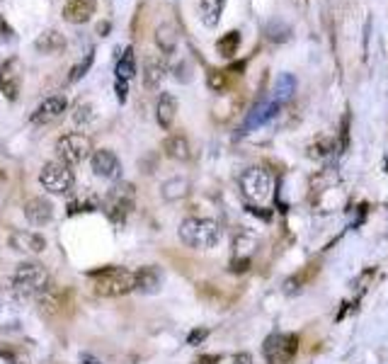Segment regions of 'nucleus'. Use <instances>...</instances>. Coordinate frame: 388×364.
Masks as SVG:
<instances>
[{
    "label": "nucleus",
    "mask_w": 388,
    "mask_h": 364,
    "mask_svg": "<svg viewBox=\"0 0 388 364\" xmlns=\"http://www.w3.org/2000/svg\"><path fill=\"white\" fill-rule=\"evenodd\" d=\"M177 236H180V241L185 243L187 248H194V250H209V248L219 245L223 231H221V226H219L216 221L190 216V219H185L180 224Z\"/></svg>",
    "instance_id": "obj_1"
},
{
    "label": "nucleus",
    "mask_w": 388,
    "mask_h": 364,
    "mask_svg": "<svg viewBox=\"0 0 388 364\" xmlns=\"http://www.w3.org/2000/svg\"><path fill=\"white\" fill-rule=\"evenodd\" d=\"M88 277L92 279L95 292L104 299L124 297V294L134 292V272L127 267H99L95 272H88Z\"/></svg>",
    "instance_id": "obj_2"
},
{
    "label": "nucleus",
    "mask_w": 388,
    "mask_h": 364,
    "mask_svg": "<svg viewBox=\"0 0 388 364\" xmlns=\"http://www.w3.org/2000/svg\"><path fill=\"white\" fill-rule=\"evenodd\" d=\"M51 277L39 262H22L13 272V292L20 299H39L49 289Z\"/></svg>",
    "instance_id": "obj_3"
},
{
    "label": "nucleus",
    "mask_w": 388,
    "mask_h": 364,
    "mask_svg": "<svg viewBox=\"0 0 388 364\" xmlns=\"http://www.w3.org/2000/svg\"><path fill=\"white\" fill-rule=\"evenodd\" d=\"M136 202V187L131 182H119L104 197V212L117 226H122L127 221V216L131 214Z\"/></svg>",
    "instance_id": "obj_4"
},
{
    "label": "nucleus",
    "mask_w": 388,
    "mask_h": 364,
    "mask_svg": "<svg viewBox=\"0 0 388 364\" xmlns=\"http://www.w3.org/2000/svg\"><path fill=\"white\" fill-rule=\"evenodd\" d=\"M39 182L44 189H49L51 194H73V184H76V175H73L71 166L61 161H51L41 168Z\"/></svg>",
    "instance_id": "obj_5"
},
{
    "label": "nucleus",
    "mask_w": 388,
    "mask_h": 364,
    "mask_svg": "<svg viewBox=\"0 0 388 364\" xmlns=\"http://www.w3.org/2000/svg\"><path fill=\"white\" fill-rule=\"evenodd\" d=\"M272 187L275 180L265 168H250L240 175V189L253 204H265L272 197Z\"/></svg>",
    "instance_id": "obj_6"
},
{
    "label": "nucleus",
    "mask_w": 388,
    "mask_h": 364,
    "mask_svg": "<svg viewBox=\"0 0 388 364\" xmlns=\"http://www.w3.org/2000/svg\"><path fill=\"white\" fill-rule=\"evenodd\" d=\"M262 352H265V360L270 364H286L298 352V337L291 333H275L265 340Z\"/></svg>",
    "instance_id": "obj_7"
},
{
    "label": "nucleus",
    "mask_w": 388,
    "mask_h": 364,
    "mask_svg": "<svg viewBox=\"0 0 388 364\" xmlns=\"http://www.w3.org/2000/svg\"><path fill=\"white\" fill-rule=\"evenodd\" d=\"M90 139L83 134H64L56 141V153H59V161L66 166H78L90 156Z\"/></svg>",
    "instance_id": "obj_8"
},
{
    "label": "nucleus",
    "mask_w": 388,
    "mask_h": 364,
    "mask_svg": "<svg viewBox=\"0 0 388 364\" xmlns=\"http://www.w3.org/2000/svg\"><path fill=\"white\" fill-rule=\"evenodd\" d=\"M20 88H22V63H20V59L3 61V66H0V93L8 100H18Z\"/></svg>",
    "instance_id": "obj_9"
},
{
    "label": "nucleus",
    "mask_w": 388,
    "mask_h": 364,
    "mask_svg": "<svg viewBox=\"0 0 388 364\" xmlns=\"http://www.w3.org/2000/svg\"><path fill=\"white\" fill-rule=\"evenodd\" d=\"M90 163H92V173H95L97 177L117 180V177L122 175V163H119V158L107 149H99L92 153Z\"/></svg>",
    "instance_id": "obj_10"
},
{
    "label": "nucleus",
    "mask_w": 388,
    "mask_h": 364,
    "mask_svg": "<svg viewBox=\"0 0 388 364\" xmlns=\"http://www.w3.org/2000/svg\"><path fill=\"white\" fill-rule=\"evenodd\" d=\"M66 97L64 95H51L44 102L36 107V112L32 114V124H51L66 112Z\"/></svg>",
    "instance_id": "obj_11"
},
{
    "label": "nucleus",
    "mask_w": 388,
    "mask_h": 364,
    "mask_svg": "<svg viewBox=\"0 0 388 364\" xmlns=\"http://www.w3.org/2000/svg\"><path fill=\"white\" fill-rule=\"evenodd\" d=\"M10 245L20 252H29V255H39L46 248L44 236L34 234V231H13L10 234Z\"/></svg>",
    "instance_id": "obj_12"
},
{
    "label": "nucleus",
    "mask_w": 388,
    "mask_h": 364,
    "mask_svg": "<svg viewBox=\"0 0 388 364\" xmlns=\"http://www.w3.org/2000/svg\"><path fill=\"white\" fill-rule=\"evenodd\" d=\"M97 3L95 0H68L64 8V20L71 25H83L95 15Z\"/></svg>",
    "instance_id": "obj_13"
},
{
    "label": "nucleus",
    "mask_w": 388,
    "mask_h": 364,
    "mask_svg": "<svg viewBox=\"0 0 388 364\" xmlns=\"http://www.w3.org/2000/svg\"><path fill=\"white\" fill-rule=\"evenodd\" d=\"M25 219L29 221L32 226H44L54 219V207H51L46 199L41 197H34L25 204Z\"/></svg>",
    "instance_id": "obj_14"
},
{
    "label": "nucleus",
    "mask_w": 388,
    "mask_h": 364,
    "mask_svg": "<svg viewBox=\"0 0 388 364\" xmlns=\"http://www.w3.org/2000/svg\"><path fill=\"white\" fill-rule=\"evenodd\" d=\"M134 289L141 294H155L160 289V270L158 267H141L134 272Z\"/></svg>",
    "instance_id": "obj_15"
},
{
    "label": "nucleus",
    "mask_w": 388,
    "mask_h": 364,
    "mask_svg": "<svg viewBox=\"0 0 388 364\" xmlns=\"http://www.w3.org/2000/svg\"><path fill=\"white\" fill-rule=\"evenodd\" d=\"M282 105L279 102H275V100H267V102H260L258 107L253 109V112L248 114V119H245V124H243V131H250V129H255V126H260V124H265L270 117H275L277 114V109H279Z\"/></svg>",
    "instance_id": "obj_16"
},
{
    "label": "nucleus",
    "mask_w": 388,
    "mask_h": 364,
    "mask_svg": "<svg viewBox=\"0 0 388 364\" xmlns=\"http://www.w3.org/2000/svg\"><path fill=\"white\" fill-rule=\"evenodd\" d=\"M66 49V39L61 32H44V34H39V39H36V51H41V54H61V51Z\"/></svg>",
    "instance_id": "obj_17"
},
{
    "label": "nucleus",
    "mask_w": 388,
    "mask_h": 364,
    "mask_svg": "<svg viewBox=\"0 0 388 364\" xmlns=\"http://www.w3.org/2000/svg\"><path fill=\"white\" fill-rule=\"evenodd\" d=\"M226 8V0H199V13H202V22L207 27H216L221 13Z\"/></svg>",
    "instance_id": "obj_18"
},
{
    "label": "nucleus",
    "mask_w": 388,
    "mask_h": 364,
    "mask_svg": "<svg viewBox=\"0 0 388 364\" xmlns=\"http://www.w3.org/2000/svg\"><path fill=\"white\" fill-rule=\"evenodd\" d=\"M97 209V199L92 197L90 192H76L71 194L68 199V216H76V214H85V212H95Z\"/></svg>",
    "instance_id": "obj_19"
},
{
    "label": "nucleus",
    "mask_w": 388,
    "mask_h": 364,
    "mask_svg": "<svg viewBox=\"0 0 388 364\" xmlns=\"http://www.w3.org/2000/svg\"><path fill=\"white\" fill-rule=\"evenodd\" d=\"M175 114H177V100L172 97V95H160L158 100V112H155V117H158V124L162 129H170L172 121H175Z\"/></svg>",
    "instance_id": "obj_20"
},
{
    "label": "nucleus",
    "mask_w": 388,
    "mask_h": 364,
    "mask_svg": "<svg viewBox=\"0 0 388 364\" xmlns=\"http://www.w3.org/2000/svg\"><path fill=\"white\" fill-rule=\"evenodd\" d=\"M167 68L165 63H162V59H158V56H151V59H146V78H144V86L146 88H158V83L165 78Z\"/></svg>",
    "instance_id": "obj_21"
},
{
    "label": "nucleus",
    "mask_w": 388,
    "mask_h": 364,
    "mask_svg": "<svg viewBox=\"0 0 388 364\" xmlns=\"http://www.w3.org/2000/svg\"><path fill=\"white\" fill-rule=\"evenodd\" d=\"M39 304H41V311H44L46 316H56L59 311L66 309V297L61 292H54V289L49 287L39 297Z\"/></svg>",
    "instance_id": "obj_22"
},
{
    "label": "nucleus",
    "mask_w": 388,
    "mask_h": 364,
    "mask_svg": "<svg viewBox=\"0 0 388 364\" xmlns=\"http://www.w3.org/2000/svg\"><path fill=\"white\" fill-rule=\"evenodd\" d=\"M114 73H117V81H124V83L136 76V56H134V49H131V46L122 54V59L117 61Z\"/></svg>",
    "instance_id": "obj_23"
},
{
    "label": "nucleus",
    "mask_w": 388,
    "mask_h": 364,
    "mask_svg": "<svg viewBox=\"0 0 388 364\" xmlns=\"http://www.w3.org/2000/svg\"><path fill=\"white\" fill-rule=\"evenodd\" d=\"M165 153L175 161H187L190 158V144L182 134H175L165 141Z\"/></svg>",
    "instance_id": "obj_24"
},
{
    "label": "nucleus",
    "mask_w": 388,
    "mask_h": 364,
    "mask_svg": "<svg viewBox=\"0 0 388 364\" xmlns=\"http://www.w3.org/2000/svg\"><path fill=\"white\" fill-rule=\"evenodd\" d=\"M240 46V32H226L221 39L216 41V51L223 56V59H233V54L238 51Z\"/></svg>",
    "instance_id": "obj_25"
},
{
    "label": "nucleus",
    "mask_w": 388,
    "mask_h": 364,
    "mask_svg": "<svg viewBox=\"0 0 388 364\" xmlns=\"http://www.w3.org/2000/svg\"><path fill=\"white\" fill-rule=\"evenodd\" d=\"M293 88H296V81H293V76H289V73H284V76H279V81H277L275 86V95H272V100L275 102H286V100L291 97Z\"/></svg>",
    "instance_id": "obj_26"
},
{
    "label": "nucleus",
    "mask_w": 388,
    "mask_h": 364,
    "mask_svg": "<svg viewBox=\"0 0 388 364\" xmlns=\"http://www.w3.org/2000/svg\"><path fill=\"white\" fill-rule=\"evenodd\" d=\"M330 153H333V139H328V136H321V139H316L308 146V156L311 158H328Z\"/></svg>",
    "instance_id": "obj_27"
},
{
    "label": "nucleus",
    "mask_w": 388,
    "mask_h": 364,
    "mask_svg": "<svg viewBox=\"0 0 388 364\" xmlns=\"http://www.w3.org/2000/svg\"><path fill=\"white\" fill-rule=\"evenodd\" d=\"M92 61H95V54H92V49L88 51V56L83 59L78 66H73L71 68V73H68V83H76V81H81L83 76H85L88 71H90V66H92Z\"/></svg>",
    "instance_id": "obj_28"
},
{
    "label": "nucleus",
    "mask_w": 388,
    "mask_h": 364,
    "mask_svg": "<svg viewBox=\"0 0 388 364\" xmlns=\"http://www.w3.org/2000/svg\"><path fill=\"white\" fill-rule=\"evenodd\" d=\"M155 39H158V46H160L162 51H165V54H170V51L175 49V32H172L170 27H165V25H162V27L158 29Z\"/></svg>",
    "instance_id": "obj_29"
},
{
    "label": "nucleus",
    "mask_w": 388,
    "mask_h": 364,
    "mask_svg": "<svg viewBox=\"0 0 388 364\" xmlns=\"http://www.w3.org/2000/svg\"><path fill=\"white\" fill-rule=\"evenodd\" d=\"M207 83H209V88H212V90L221 93L223 88H226V73H223V71H212V73H209V78H207Z\"/></svg>",
    "instance_id": "obj_30"
},
{
    "label": "nucleus",
    "mask_w": 388,
    "mask_h": 364,
    "mask_svg": "<svg viewBox=\"0 0 388 364\" xmlns=\"http://www.w3.org/2000/svg\"><path fill=\"white\" fill-rule=\"evenodd\" d=\"M15 39V32L10 27L8 22H5V18L0 15V44H10V41Z\"/></svg>",
    "instance_id": "obj_31"
},
{
    "label": "nucleus",
    "mask_w": 388,
    "mask_h": 364,
    "mask_svg": "<svg viewBox=\"0 0 388 364\" xmlns=\"http://www.w3.org/2000/svg\"><path fill=\"white\" fill-rule=\"evenodd\" d=\"M207 335H209L207 328H197V330H192V333H190V337H187V342H190V345H199V342H202Z\"/></svg>",
    "instance_id": "obj_32"
},
{
    "label": "nucleus",
    "mask_w": 388,
    "mask_h": 364,
    "mask_svg": "<svg viewBox=\"0 0 388 364\" xmlns=\"http://www.w3.org/2000/svg\"><path fill=\"white\" fill-rule=\"evenodd\" d=\"M117 95H119V100H127V83L124 81H117Z\"/></svg>",
    "instance_id": "obj_33"
},
{
    "label": "nucleus",
    "mask_w": 388,
    "mask_h": 364,
    "mask_svg": "<svg viewBox=\"0 0 388 364\" xmlns=\"http://www.w3.org/2000/svg\"><path fill=\"white\" fill-rule=\"evenodd\" d=\"M13 352H8V350H0V364H13Z\"/></svg>",
    "instance_id": "obj_34"
},
{
    "label": "nucleus",
    "mask_w": 388,
    "mask_h": 364,
    "mask_svg": "<svg viewBox=\"0 0 388 364\" xmlns=\"http://www.w3.org/2000/svg\"><path fill=\"white\" fill-rule=\"evenodd\" d=\"M219 360H221V357H216V355H214V357H199L197 364H214V362H219Z\"/></svg>",
    "instance_id": "obj_35"
},
{
    "label": "nucleus",
    "mask_w": 388,
    "mask_h": 364,
    "mask_svg": "<svg viewBox=\"0 0 388 364\" xmlns=\"http://www.w3.org/2000/svg\"><path fill=\"white\" fill-rule=\"evenodd\" d=\"M238 362H243V364H250V355H240V357H238Z\"/></svg>",
    "instance_id": "obj_36"
},
{
    "label": "nucleus",
    "mask_w": 388,
    "mask_h": 364,
    "mask_svg": "<svg viewBox=\"0 0 388 364\" xmlns=\"http://www.w3.org/2000/svg\"><path fill=\"white\" fill-rule=\"evenodd\" d=\"M13 364H18V362H13Z\"/></svg>",
    "instance_id": "obj_37"
}]
</instances>
